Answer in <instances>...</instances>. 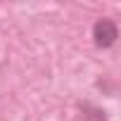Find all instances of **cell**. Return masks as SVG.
<instances>
[{
  "instance_id": "6da1fadb",
  "label": "cell",
  "mask_w": 121,
  "mask_h": 121,
  "mask_svg": "<svg viewBox=\"0 0 121 121\" xmlns=\"http://www.w3.org/2000/svg\"><path fill=\"white\" fill-rule=\"evenodd\" d=\"M116 38H119V26H116L114 19L102 17V19H97L93 24V43H95V48L109 50L116 43Z\"/></svg>"
},
{
  "instance_id": "7a4b0ae2",
  "label": "cell",
  "mask_w": 121,
  "mask_h": 121,
  "mask_svg": "<svg viewBox=\"0 0 121 121\" xmlns=\"http://www.w3.org/2000/svg\"><path fill=\"white\" fill-rule=\"evenodd\" d=\"M78 109H81L83 121H107V112L93 102H78Z\"/></svg>"
}]
</instances>
